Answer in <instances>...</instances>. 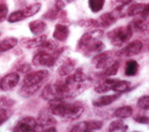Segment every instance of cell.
Returning <instances> with one entry per match:
<instances>
[{
	"instance_id": "6da1fadb",
	"label": "cell",
	"mask_w": 149,
	"mask_h": 132,
	"mask_svg": "<svg viewBox=\"0 0 149 132\" xmlns=\"http://www.w3.org/2000/svg\"><path fill=\"white\" fill-rule=\"evenodd\" d=\"M50 111L55 116H59L60 118L74 120L78 119L84 113V106L79 103H68L62 100H54L50 102Z\"/></svg>"
},
{
	"instance_id": "7a4b0ae2",
	"label": "cell",
	"mask_w": 149,
	"mask_h": 132,
	"mask_svg": "<svg viewBox=\"0 0 149 132\" xmlns=\"http://www.w3.org/2000/svg\"><path fill=\"white\" fill-rule=\"evenodd\" d=\"M133 29L130 28V25L126 26H121V27H117L113 30H111L108 33V38H109L110 42L112 46L119 48L122 46L124 44L128 41L133 36Z\"/></svg>"
},
{
	"instance_id": "3957f363",
	"label": "cell",
	"mask_w": 149,
	"mask_h": 132,
	"mask_svg": "<svg viewBox=\"0 0 149 132\" xmlns=\"http://www.w3.org/2000/svg\"><path fill=\"white\" fill-rule=\"evenodd\" d=\"M42 97L47 101H54V100H62L68 98V91L64 84H51L47 85L42 91Z\"/></svg>"
},
{
	"instance_id": "277c9868",
	"label": "cell",
	"mask_w": 149,
	"mask_h": 132,
	"mask_svg": "<svg viewBox=\"0 0 149 132\" xmlns=\"http://www.w3.org/2000/svg\"><path fill=\"white\" fill-rule=\"evenodd\" d=\"M102 35H104V32H102V30H100V29H93V30L84 33L79 39V41H78L77 51L81 52V53L84 52L91 44L100 40Z\"/></svg>"
},
{
	"instance_id": "5b68a950",
	"label": "cell",
	"mask_w": 149,
	"mask_h": 132,
	"mask_svg": "<svg viewBox=\"0 0 149 132\" xmlns=\"http://www.w3.org/2000/svg\"><path fill=\"white\" fill-rule=\"evenodd\" d=\"M117 53L113 51H102L100 54L95 55L94 57H92V65L96 69H105L107 68L109 65H111L112 63L116 60Z\"/></svg>"
},
{
	"instance_id": "8992f818",
	"label": "cell",
	"mask_w": 149,
	"mask_h": 132,
	"mask_svg": "<svg viewBox=\"0 0 149 132\" xmlns=\"http://www.w3.org/2000/svg\"><path fill=\"white\" fill-rule=\"evenodd\" d=\"M57 58H58V56L55 55V54L40 50L33 56L32 63L36 67H40V66H42V67H52L55 65Z\"/></svg>"
},
{
	"instance_id": "52a82bcc",
	"label": "cell",
	"mask_w": 149,
	"mask_h": 132,
	"mask_svg": "<svg viewBox=\"0 0 149 132\" xmlns=\"http://www.w3.org/2000/svg\"><path fill=\"white\" fill-rule=\"evenodd\" d=\"M49 71L48 70H37L26 74L24 79L23 85L27 86H42V84L49 79Z\"/></svg>"
},
{
	"instance_id": "ba28073f",
	"label": "cell",
	"mask_w": 149,
	"mask_h": 132,
	"mask_svg": "<svg viewBox=\"0 0 149 132\" xmlns=\"http://www.w3.org/2000/svg\"><path fill=\"white\" fill-rule=\"evenodd\" d=\"M37 130V121L32 117H24L18 121L14 128V131L29 132Z\"/></svg>"
},
{
	"instance_id": "9c48e42d",
	"label": "cell",
	"mask_w": 149,
	"mask_h": 132,
	"mask_svg": "<svg viewBox=\"0 0 149 132\" xmlns=\"http://www.w3.org/2000/svg\"><path fill=\"white\" fill-rule=\"evenodd\" d=\"M143 50V42L141 40H134L125 46L122 50L117 52V55L120 57H133L141 53Z\"/></svg>"
},
{
	"instance_id": "30bf717a",
	"label": "cell",
	"mask_w": 149,
	"mask_h": 132,
	"mask_svg": "<svg viewBox=\"0 0 149 132\" xmlns=\"http://www.w3.org/2000/svg\"><path fill=\"white\" fill-rule=\"evenodd\" d=\"M102 127V122L98 120H91V121H84L76 124L70 129V131L76 132H86L91 130H100Z\"/></svg>"
},
{
	"instance_id": "8fae6325",
	"label": "cell",
	"mask_w": 149,
	"mask_h": 132,
	"mask_svg": "<svg viewBox=\"0 0 149 132\" xmlns=\"http://www.w3.org/2000/svg\"><path fill=\"white\" fill-rule=\"evenodd\" d=\"M20 81V74L16 73V72H12L1 79L0 81V89L2 91H10L17 87Z\"/></svg>"
},
{
	"instance_id": "7c38bea8",
	"label": "cell",
	"mask_w": 149,
	"mask_h": 132,
	"mask_svg": "<svg viewBox=\"0 0 149 132\" xmlns=\"http://www.w3.org/2000/svg\"><path fill=\"white\" fill-rule=\"evenodd\" d=\"M106 83L108 84L110 90L114 91L119 94H122L124 92H127L130 89V83L127 81H121V79H112L110 77L105 79Z\"/></svg>"
},
{
	"instance_id": "4fadbf2b",
	"label": "cell",
	"mask_w": 149,
	"mask_h": 132,
	"mask_svg": "<svg viewBox=\"0 0 149 132\" xmlns=\"http://www.w3.org/2000/svg\"><path fill=\"white\" fill-rule=\"evenodd\" d=\"M47 39L48 38L46 35H36L35 37L23 38L21 44L26 49H34V48H40Z\"/></svg>"
},
{
	"instance_id": "5bb4252c",
	"label": "cell",
	"mask_w": 149,
	"mask_h": 132,
	"mask_svg": "<svg viewBox=\"0 0 149 132\" xmlns=\"http://www.w3.org/2000/svg\"><path fill=\"white\" fill-rule=\"evenodd\" d=\"M37 130H45L47 128L54 126L56 124V120L54 119V117L51 114H48V113H42V114L38 116L37 119Z\"/></svg>"
},
{
	"instance_id": "9a60e30c",
	"label": "cell",
	"mask_w": 149,
	"mask_h": 132,
	"mask_svg": "<svg viewBox=\"0 0 149 132\" xmlns=\"http://www.w3.org/2000/svg\"><path fill=\"white\" fill-rule=\"evenodd\" d=\"M76 68V61L72 58H66L57 69V73L60 77H68Z\"/></svg>"
},
{
	"instance_id": "2e32d148",
	"label": "cell",
	"mask_w": 149,
	"mask_h": 132,
	"mask_svg": "<svg viewBox=\"0 0 149 132\" xmlns=\"http://www.w3.org/2000/svg\"><path fill=\"white\" fill-rule=\"evenodd\" d=\"M68 35H70V29L68 26L58 24L55 26L53 32V37L56 41H65L68 39Z\"/></svg>"
},
{
	"instance_id": "e0dca14e",
	"label": "cell",
	"mask_w": 149,
	"mask_h": 132,
	"mask_svg": "<svg viewBox=\"0 0 149 132\" xmlns=\"http://www.w3.org/2000/svg\"><path fill=\"white\" fill-rule=\"evenodd\" d=\"M121 94L116 93V94H113V95H105L102 96L100 98H96L92 101V104L95 107H102V106H107L110 105L111 103H113L114 101H116L119 97H120Z\"/></svg>"
},
{
	"instance_id": "ac0fdd59",
	"label": "cell",
	"mask_w": 149,
	"mask_h": 132,
	"mask_svg": "<svg viewBox=\"0 0 149 132\" xmlns=\"http://www.w3.org/2000/svg\"><path fill=\"white\" fill-rule=\"evenodd\" d=\"M104 50H105V44H102L100 40H98V41L91 44L90 46H88L85 51L82 52V54H83L84 56H86V57H89V58L91 57V58H92V57H94L95 55L100 54V52H102Z\"/></svg>"
},
{
	"instance_id": "d6986e66",
	"label": "cell",
	"mask_w": 149,
	"mask_h": 132,
	"mask_svg": "<svg viewBox=\"0 0 149 132\" xmlns=\"http://www.w3.org/2000/svg\"><path fill=\"white\" fill-rule=\"evenodd\" d=\"M128 25L133 29L134 32H139V33H145L148 31V24H147V20H143V19H135L133 22H130Z\"/></svg>"
},
{
	"instance_id": "ffe728a7",
	"label": "cell",
	"mask_w": 149,
	"mask_h": 132,
	"mask_svg": "<svg viewBox=\"0 0 149 132\" xmlns=\"http://www.w3.org/2000/svg\"><path fill=\"white\" fill-rule=\"evenodd\" d=\"M118 19L115 17V15L113 12H106V14L102 15V16L98 18L97 22L100 27H104V28H108L111 25L115 24L117 22Z\"/></svg>"
},
{
	"instance_id": "44dd1931",
	"label": "cell",
	"mask_w": 149,
	"mask_h": 132,
	"mask_svg": "<svg viewBox=\"0 0 149 132\" xmlns=\"http://www.w3.org/2000/svg\"><path fill=\"white\" fill-rule=\"evenodd\" d=\"M29 29L34 35H42L47 29V24L42 20H34L29 23Z\"/></svg>"
},
{
	"instance_id": "7402d4cb",
	"label": "cell",
	"mask_w": 149,
	"mask_h": 132,
	"mask_svg": "<svg viewBox=\"0 0 149 132\" xmlns=\"http://www.w3.org/2000/svg\"><path fill=\"white\" fill-rule=\"evenodd\" d=\"M18 44V39L16 37H6L4 39L0 40V53H4L8 50L14 49Z\"/></svg>"
},
{
	"instance_id": "603a6c76",
	"label": "cell",
	"mask_w": 149,
	"mask_h": 132,
	"mask_svg": "<svg viewBox=\"0 0 149 132\" xmlns=\"http://www.w3.org/2000/svg\"><path fill=\"white\" fill-rule=\"evenodd\" d=\"M119 69V62L117 60H115L114 62L112 63L111 65H109L107 68L102 69V71L100 73V77H104V79H107V77H111L113 75L118 72Z\"/></svg>"
},
{
	"instance_id": "cb8c5ba5",
	"label": "cell",
	"mask_w": 149,
	"mask_h": 132,
	"mask_svg": "<svg viewBox=\"0 0 149 132\" xmlns=\"http://www.w3.org/2000/svg\"><path fill=\"white\" fill-rule=\"evenodd\" d=\"M139 71V64L136 60H128L125 63L124 74L126 77H135Z\"/></svg>"
},
{
	"instance_id": "d4e9b609",
	"label": "cell",
	"mask_w": 149,
	"mask_h": 132,
	"mask_svg": "<svg viewBox=\"0 0 149 132\" xmlns=\"http://www.w3.org/2000/svg\"><path fill=\"white\" fill-rule=\"evenodd\" d=\"M133 115V107L130 105L120 106L114 111V117L118 119H127Z\"/></svg>"
},
{
	"instance_id": "484cf974",
	"label": "cell",
	"mask_w": 149,
	"mask_h": 132,
	"mask_svg": "<svg viewBox=\"0 0 149 132\" xmlns=\"http://www.w3.org/2000/svg\"><path fill=\"white\" fill-rule=\"evenodd\" d=\"M40 86H27V85H23L22 88L20 89L19 94L22 97H30V96L34 95L37 91L40 90Z\"/></svg>"
},
{
	"instance_id": "4316f807",
	"label": "cell",
	"mask_w": 149,
	"mask_h": 132,
	"mask_svg": "<svg viewBox=\"0 0 149 132\" xmlns=\"http://www.w3.org/2000/svg\"><path fill=\"white\" fill-rule=\"evenodd\" d=\"M145 6V3H133L132 5H130L128 8H126V15L128 17H136L139 16L140 12H142L143 8Z\"/></svg>"
},
{
	"instance_id": "83f0119b",
	"label": "cell",
	"mask_w": 149,
	"mask_h": 132,
	"mask_svg": "<svg viewBox=\"0 0 149 132\" xmlns=\"http://www.w3.org/2000/svg\"><path fill=\"white\" fill-rule=\"evenodd\" d=\"M128 129L127 125H125V124L120 120H115L113 121V122H111V124H110L109 128H108V130H109L110 132H118V131H126V130Z\"/></svg>"
},
{
	"instance_id": "f1b7e54d",
	"label": "cell",
	"mask_w": 149,
	"mask_h": 132,
	"mask_svg": "<svg viewBox=\"0 0 149 132\" xmlns=\"http://www.w3.org/2000/svg\"><path fill=\"white\" fill-rule=\"evenodd\" d=\"M40 8H42V4L40 3H34V4H31L29 6H27L26 8L23 9L24 15H25V18H30L33 17L34 15H36L37 12H40Z\"/></svg>"
},
{
	"instance_id": "f546056e",
	"label": "cell",
	"mask_w": 149,
	"mask_h": 132,
	"mask_svg": "<svg viewBox=\"0 0 149 132\" xmlns=\"http://www.w3.org/2000/svg\"><path fill=\"white\" fill-rule=\"evenodd\" d=\"M88 5L92 12H98L104 8L105 0H88Z\"/></svg>"
},
{
	"instance_id": "4dcf8cb0",
	"label": "cell",
	"mask_w": 149,
	"mask_h": 132,
	"mask_svg": "<svg viewBox=\"0 0 149 132\" xmlns=\"http://www.w3.org/2000/svg\"><path fill=\"white\" fill-rule=\"evenodd\" d=\"M25 18V15H24L23 9L21 10H16V12H12L7 17V20H8L9 23H17V22H20L22 20H24Z\"/></svg>"
},
{
	"instance_id": "1f68e13d",
	"label": "cell",
	"mask_w": 149,
	"mask_h": 132,
	"mask_svg": "<svg viewBox=\"0 0 149 132\" xmlns=\"http://www.w3.org/2000/svg\"><path fill=\"white\" fill-rule=\"evenodd\" d=\"M137 106L143 111H149V95H144L140 97L137 102Z\"/></svg>"
},
{
	"instance_id": "d6a6232c",
	"label": "cell",
	"mask_w": 149,
	"mask_h": 132,
	"mask_svg": "<svg viewBox=\"0 0 149 132\" xmlns=\"http://www.w3.org/2000/svg\"><path fill=\"white\" fill-rule=\"evenodd\" d=\"M15 104V101L12 98L5 97V96H0V109H8Z\"/></svg>"
},
{
	"instance_id": "836d02e7",
	"label": "cell",
	"mask_w": 149,
	"mask_h": 132,
	"mask_svg": "<svg viewBox=\"0 0 149 132\" xmlns=\"http://www.w3.org/2000/svg\"><path fill=\"white\" fill-rule=\"evenodd\" d=\"M79 25L82 26V27H86V28H98L100 25H98L97 20H83V21L79 22Z\"/></svg>"
},
{
	"instance_id": "e575fe53",
	"label": "cell",
	"mask_w": 149,
	"mask_h": 132,
	"mask_svg": "<svg viewBox=\"0 0 149 132\" xmlns=\"http://www.w3.org/2000/svg\"><path fill=\"white\" fill-rule=\"evenodd\" d=\"M59 14H60V12H59L58 9H56L55 7H53L50 10H48L45 14L44 17L46 19H48V20H55V19H57L59 17Z\"/></svg>"
},
{
	"instance_id": "d590c367",
	"label": "cell",
	"mask_w": 149,
	"mask_h": 132,
	"mask_svg": "<svg viewBox=\"0 0 149 132\" xmlns=\"http://www.w3.org/2000/svg\"><path fill=\"white\" fill-rule=\"evenodd\" d=\"M108 91H110V88H109V86H108V84L106 83L105 79H104L102 83H98L95 86L96 93H106V92H108Z\"/></svg>"
},
{
	"instance_id": "8d00e7d4",
	"label": "cell",
	"mask_w": 149,
	"mask_h": 132,
	"mask_svg": "<svg viewBox=\"0 0 149 132\" xmlns=\"http://www.w3.org/2000/svg\"><path fill=\"white\" fill-rule=\"evenodd\" d=\"M7 14H8V8H7V5L2 3L0 4V23L3 22L5 19L7 18Z\"/></svg>"
},
{
	"instance_id": "74e56055",
	"label": "cell",
	"mask_w": 149,
	"mask_h": 132,
	"mask_svg": "<svg viewBox=\"0 0 149 132\" xmlns=\"http://www.w3.org/2000/svg\"><path fill=\"white\" fill-rule=\"evenodd\" d=\"M8 119H9L8 111L5 109H0V125H2Z\"/></svg>"
},
{
	"instance_id": "f35d334b",
	"label": "cell",
	"mask_w": 149,
	"mask_h": 132,
	"mask_svg": "<svg viewBox=\"0 0 149 132\" xmlns=\"http://www.w3.org/2000/svg\"><path fill=\"white\" fill-rule=\"evenodd\" d=\"M134 120L136 122H138L139 124H143V125H147L149 124V118L147 116H136L134 118Z\"/></svg>"
},
{
	"instance_id": "ab89813d",
	"label": "cell",
	"mask_w": 149,
	"mask_h": 132,
	"mask_svg": "<svg viewBox=\"0 0 149 132\" xmlns=\"http://www.w3.org/2000/svg\"><path fill=\"white\" fill-rule=\"evenodd\" d=\"M149 17V3H147V4H145L144 8H143V10L141 12H140L139 15V18L143 19V20H147Z\"/></svg>"
},
{
	"instance_id": "60d3db41",
	"label": "cell",
	"mask_w": 149,
	"mask_h": 132,
	"mask_svg": "<svg viewBox=\"0 0 149 132\" xmlns=\"http://www.w3.org/2000/svg\"><path fill=\"white\" fill-rule=\"evenodd\" d=\"M116 7H124L125 5H128L133 2V0H114Z\"/></svg>"
},
{
	"instance_id": "b9f144b4",
	"label": "cell",
	"mask_w": 149,
	"mask_h": 132,
	"mask_svg": "<svg viewBox=\"0 0 149 132\" xmlns=\"http://www.w3.org/2000/svg\"><path fill=\"white\" fill-rule=\"evenodd\" d=\"M64 1H62V0H56L55 1V4H54V7H55L56 9H58L59 12H61L63 8H64Z\"/></svg>"
},
{
	"instance_id": "7bdbcfd3",
	"label": "cell",
	"mask_w": 149,
	"mask_h": 132,
	"mask_svg": "<svg viewBox=\"0 0 149 132\" xmlns=\"http://www.w3.org/2000/svg\"><path fill=\"white\" fill-rule=\"evenodd\" d=\"M30 70V66L28 64H25V65H22V67H20V71L22 72H25V73H27L28 71Z\"/></svg>"
},
{
	"instance_id": "ee69618b",
	"label": "cell",
	"mask_w": 149,
	"mask_h": 132,
	"mask_svg": "<svg viewBox=\"0 0 149 132\" xmlns=\"http://www.w3.org/2000/svg\"><path fill=\"white\" fill-rule=\"evenodd\" d=\"M65 1H66L68 3H72V2H74V0H65Z\"/></svg>"
}]
</instances>
